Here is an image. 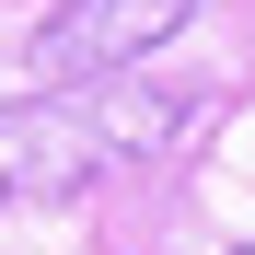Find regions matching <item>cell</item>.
I'll return each instance as SVG.
<instances>
[{
    "mask_svg": "<svg viewBox=\"0 0 255 255\" xmlns=\"http://www.w3.org/2000/svg\"><path fill=\"white\" fill-rule=\"evenodd\" d=\"M174 128H186L174 93H139V81H47V93L0 105V209L81 197V186H105L116 162L162 151Z\"/></svg>",
    "mask_w": 255,
    "mask_h": 255,
    "instance_id": "6da1fadb",
    "label": "cell"
},
{
    "mask_svg": "<svg viewBox=\"0 0 255 255\" xmlns=\"http://www.w3.org/2000/svg\"><path fill=\"white\" fill-rule=\"evenodd\" d=\"M197 0H58L47 23H35V70L47 81H116L139 70L151 47H174Z\"/></svg>",
    "mask_w": 255,
    "mask_h": 255,
    "instance_id": "7a4b0ae2",
    "label": "cell"
},
{
    "mask_svg": "<svg viewBox=\"0 0 255 255\" xmlns=\"http://www.w3.org/2000/svg\"><path fill=\"white\" fill-rule=\"evenodd\" d=\"M232 255H255V244H232Z\"/></svg>",
    "mask_w": 255,
    "mask_h": 255,
    "instance_id": "3957f363",
    "label": "cell"
}]
</instances>
